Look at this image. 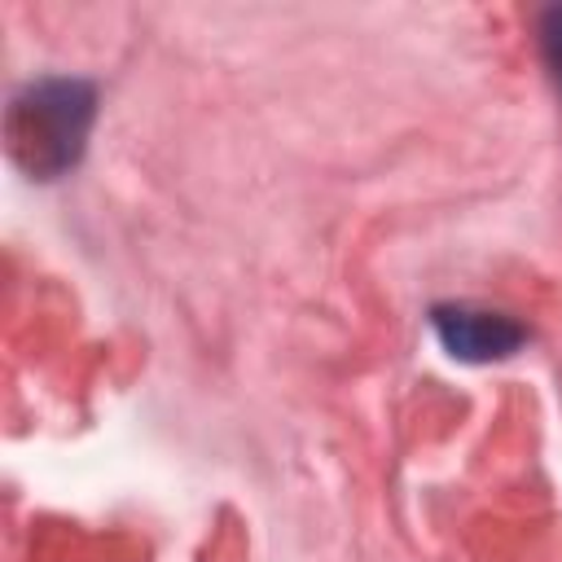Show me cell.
<instances>
[{"label":"cell","mask_w":562,"mask_h":562,"mask_svg":"<svg viewBox=\"0 0 562 562\" xmlns=\"http://www.w3.org/2000/svg\"><path fill=\"white\" fill-rule=\"evenodd\" d=\"M540 57H544L549 79L562 92V4H553V9L540 13Z\"/></svg>","instance_id":"3"},{"label":"cell","mask_w":562,"mask_h":562,"mask_svg":"<svg viewBox=\"0 0 562 562\" xmlns=\"http://www.w3.org/2000/svg\"><path fill=\"white\" fill-rule=\"evenodd\" d=\"M430 329H435L439 347L465 364L505 360L527 342V329L514 316L492 312V307H474V303H439L430 312Z\"/></svg>","instance_id":"2"},{"label":"cell","mask_w":562,"mask_h":562,"mask_svg":"<svg viewBox=\"0 0 562 562\" xmlns=\"http://www.w3.org/2000/svg\"><path fill=\"white\" fill-rule=\"evenodd\" d=\"M97 119V92L70 75H44L13 92L4 110V149L31 180L66 176L88 145Z\"/></svg>","instance_id":"1"}]
</instances>
